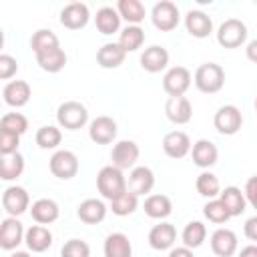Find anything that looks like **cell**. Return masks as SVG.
Segmentation results:
<instances>
[{
    "label": "cell",
    "instance_id": "1",
    "mask_svg": "<svg viewBox=\"0 0 257 257\" xmlns=\"http://www.w3.org/2000/svg\"><path fill=\"white\" fill-rule=\"evenodd\" d=\"M96 189L106 201H112L126 191V179H124L120 169L106 165L96 175Z\"/></svg>",
    "mask_w": 257,
    "mask_h": 257
},
{
    "label": "cell",
    "instance_id": "2",
    "mask_svg": "<svg viewBox=\"0 0 257 257\" xmlns=\"http://www.w3.org/2000/svg\"><path fill=\"white\" fill-rule=\"evenodd\" d=\"M195 86L205 94H215L225 84V70L217 62H205L195 70Z\"/></svg>",
    "mask_w": 257,
    "mask_h": 257
},
{
    "label": "cell",
    "instance_id": "3",
    "mask_svg": "<svg viewBox=\"0 0 257 257\" xmlns=\"http://www.w3.org/2000/svg\"><path fill=\"white\" fill-rule=\"evenodd\" d=\"M56 120H58V126L66 131H78L88 122V110L78 100H66L58 106Z\"/></svg>",
    "mask_w": 257,
    "mask_h": 257
},
{
    "label": "cell",
    "instance_id": "4",
    "mask_svg": "<svg viewBox=\"0 0 257 257\" xmlns=\"http://www.w3.org/2000/svg\"><path fill=\"white\" fill-rule=\"evenodd\" d=\"M247 40V26L239 18H227L217 28V42L223 48H239Z\"/></svg>",
    "mask_w": 257,
    "mask_h": 257
},
{
    "label": "cell",
    "instance_id": "5",
    "mask_svg": "<svg viewBox=\"0 0 257 257\" xmlns=\"http://www.w3.org/2000/svg\"><path fill=\"white\" fill-rule=\"evenodd\" d=\"M151 20L155 24V28H159L161 32H171L179 26V20H181V14H179V8L175 2L171 0H161L153 6L151 10Z\"/></svg>",
    "mask_w": 257,
    "mask_h": 257
},
{
    "label": "cell",
    "instance_id": "6",
    "mask_svg": "<svg viewBox=\"0 0 257 257\" xmlns=\"http://www.w3.org/2000/svg\"><path fill=\"white\" fill-rule=\"evenodd\" d=\"M213 124L217 128V133L231 137V135L239 133V128L243 124V114L235 104H223L217 108V112L213 116Z\"/></svg>",
    "mask_w": 257,
    "mask_h": 257
},
{
    "label": "cell",
    "instance_id": "7",
    "mask_svg": "<svg viewBox=\"0 0 257 257\" xmlns=\"http://www.w3.org/2000/svg\"><path fill=\"white\" fill-rule=\"evenodd\" d=\"M50 173L56 177V179H62V181H68L72 177H76L78 173V157L72 153V151H66V149H60L56 151L52 157H50Z\"/></svg>",
    "mask_w": 257,
    "mask_h": 257
},
{
    "label": "cell",
    "instance_id": "8",
    "mask_svg": "<svg viewBox=\"0 0 257 257\" xmlns=\"http://www.w3.org/2000/svg\"><path fill=\"white\" fill-rule=\"evenodd\" d=\"M191 70L185 66H173L163 76V88L169 96H185L191 86Z\"/></svg>",
    "mask_w": 257,
    "mask_h": 257
},
{
    "label": "cell",
    "instance_id": "9",
    "mask_svg": "<svg viewBox=\"0 0 257 257\" xmlns=\"http://www.w3.org/2000/svg\"><path fill=\"white\" fill-rule=\"evenodd\" d=\"M2 207L10 217H20L30 209V195L24 187L12 185L2 193Z\"/></svg>",
    "mask_w": 257,
    "mask_h": 257
},
{
    "label": "cell",
    "instance_id": "10",
    "mask_svg": "<svg viewBox=\"0 0 257 257\" xmlns=\"http://www.w3.org/2000/svg\"><path fill=\"white\" fill-rule=\"evenodd\" d=\"M139 155H141V151H139V145L135 141H118L112 147L110 161H112V167L126 171V169H133L137 165Z\"/></svg>",
    "mask_w": 257,
    "mask_h": 257
},
{
    "label": "cell",
    "instance_id": "11",
    "mask_svg": "<svg viewBox=\"0 0 257 257\" xmlns=\"http://www.w3.org/2000/svg\"><path fill=\"white\" fill-rule=\"evenodd\" d=\"M24 241V227L18 217H6L0 221V249L14 251Z\"/></svg>",
    "mask_w": 257,
    "mask_h": 257
},
{
    "label": "cell",
    "instance_id": "12",
    "mask_svg": "<svg viewBox=\"0 0 257 257\" xmlns=\"http://www.w3.org/2000/svg\"><path fill=\"white\" fill-rule=\"evenodd\" d=\"M90 12L88 6L82 2H70L60 10V24L68 30H80L88 24Z\"/></svg>",
    "mask_w": 257,
    "mask_h": 257
},
{
    "label": "cell",
    "instance_id": "13",
    "mask_svg": "<svg viewBox=\"0 0 257 257\" xmlns=\"http://www.w3.org/2000/svg\"><path fill=\"white\" fill-rule=\"evenodd\" d=\"M155 187V173L149 167H133L128 173V181H126V191H131L133 195L141 197V195H149Z\"/></svg>",
    "mask_w": 257,
    "mask_h": 257
},
{
    "label": "cell",
    "instance_id": "14",
    "mask_svg": "<svg viewBox=\"0 0 257 257\" xmlns=\"http://www.w3.org/2000/svg\"><path fill=\"white\" fill-rule=\"evenodd\" d=\"M88 137L96 145H110L116 139V122L110 116H96L88 124Z\"/></svg>",
    "mask_w": 257,
    "mask_h": 257
},
{
    "label": "cell",
    "instance_id": "15",
    "mask_svg": "<svg viewBox=\"0 0 257 257\" xmlns=\"http://www.w3.org/2000/svg\"><path fill=\"white\" fill-rule=\"evenodd\" d=\"M165 114L173 124H187L193 116V104L187 96H169L165 102Z\"/></svg>",
    "mask_w": 257,
    "mask_h": 257
},
{
    "label": "cell",
    "instance_id": "16",
    "mask_svg": "<svg viewBox=\"0 0 257 257\" xmlns=\"http://www.w3.org/2000/svg\"><path fill=\"white\" fill-rule=\"evenodd\" d=\"M163 151L171 159H183L191 153V139L183 131H171L163 139Z\"/></svg>",
    "mask_w": 257,
    "mask_h": 257
},
{
    "label": "cell",
    "instance_id": "17",
    "mask_svg": "<svg viewBox=\"0 0 257 257\" xmlns=\"http://www.w3.org/2000/svg\"><path fill=\"white\" fill-rule=\"evenodd\" d=\"M211 249L217 257H233L237 251V235L225 227L215 229L211 235Z\"/></svg>",
    "mask_w": 257,
    "mask_h": 257
},
{
    "label": "cell",
    "instance_id": "18",
    "mask_svg": "<svg viewBox=\"0 0 257 257\" xmlns=\"http://www.w3.org/2000/svg\"><path fill=\"white\" fill-rule=\"evenodd\" d=\"M175 241H177V229H175V225H171L167 221H161L159 225H155L149 231V245L155 251L171 249Z\"/></svg>",
    "mask_w": 257,
    "mask_h": 257
},
{
    "label": "cell",
    "instance_id": "19",
    "mask_svg": "<svg viewBox=\"0 0 257 257\" xmlns=\"http://www.w3.org/2000/svg\"><path fill=\"white\" fill-rule=\"evenodd\" d=\"M185 28L195 38H207L213 32V20L203 10H189L185 16Z\"/></svg>",
    "mask_w": 257,
    "mask_h": 257
},
{
    "label": "cell",
    "instance_id": "20",
    "mask_svg": "<svg viewBox=\"0 0 257 257\" xmlns=\"http://www.w3.org/2000/svg\"><path fill=\"white\" fill-rule=\"evenodd\" d=\"M167 64H169V52L165 46L153 44V46L145 48L141 54V66L147 72H161L167 68Z\"/></svg>",
    "mask_w": 257,
    "mask_h": 257
},
{
    "label": "cell",
    "instance_id": "21",
    "mask_svg": "<svg viewBox=\"0 0 257 257\" xmlns=\"http://www.w3.org/2000/svg\"><path fill=\"white\" fill-rule=\"evenodd\" d=\"M30 94H32V90H30V84L26 80H10L2 90L4 102L8 106H14V108H20V106L28 104Z\"/></svg>",
    "mask_w": 257,
    "mask_h": 257
},
{
    "label": "cell",
    "instance_id": "22",
    "mask_svg": "<svg viewBox=\"0 0 257 257\" xmlns=\"http://www.w3.org/2000/svg\"><path fill=\"white\" fill-rule=\"evenodd\" d=\"M191 155H193V163L201 169L213 167L219 159V151L215 143H211L209 139H199L195 145H191Z\"/></svg>",
    "mask_w": 257,
    "mask_h": 257
},
{
    "label": "cell",
    "instance_id": "23",
    "mask_svg": "<svg viewBox=\"0 0 257 257\" xmlns=\"http://www.w3.org/2000/svg\"><path fill=\"white\" fill-rule=\"evenodd\" d=\"M24 243L32 253H44L52 245V233L44 225H32L24 231Z\"/></svg>",
    "mask_w": 257,
    "mask_h": 257
},
{
    "label": "cell",
    "instance_id": "24",
    "mask_svg": "<svg viewBox=\"0 0 257 257\" xmlns=\"http://www.w3.org/2000/svg\"><path fill=\"white\" fill-rule=\"evenodd\" d=\"M106 211H108V209H106V205H104L100 199H84V201L78 205L76 215H78V219H80L82 223H86V225H96V223L104 221Z\"/></svg>",
    "mask_w": 257,
    "mask_h": 257
},
{
    "label": "cell",
    "instance_id": "25",
    "mask_svg": "<svg viewBox=\"0 0 257 257\" xmlns=\"http://www.w3.org/2000/svg\"><path fill=\"white\" fill-rule=\"evenodd\" d=\"M30 215L38 225H50L58 219L60 209H58V203L52 201V199H38V201L32 203Z\"/></svg>",
    "mask_w": 257,
    "mask_h": 257
},
{
    "label": "cell",
    "instance_id": "26",
    "mask_svg": "<svg viewBox=\"0 0 257 257\" xmlns=\"http://www.w3.org/2000/svg\"><path fill=\"white\" fill-rule=\"evenodd\" d=\"M219 201L223 203V207L227 209V213L231 217H239L245 213L247 209V201L243 197V191L239 187H225L219 193Z\"/></svg>",
    "mask_w": 257,
    "mask_h": 257
},
{
    "label": "cell",
    "instance_id": "27",
    "mask_svg": "<svg viewBox=\"0 0 257 257\" xmlns=\"http://www.w3.org/2000/svg\"><path fill=\"white\" fill-rule=\"evenodd\" d=\"M94 24H96V28H98L100 34L110 36V34L118 32V28H120V16H118L116 8H112V6H102V8L96 10Z\"/></svg>",
    "mask_w": 257,
    "mask_h": 257
},
{
    "label": "cell",
    "instance_id": "28",
    "mask_svg": "<svg viewBox=\"0 0 257 257\" xmlns=\"http://www.w3.org/2000/svg\"><path fill=\"white\" fill-rule=\"evenodd\" d=\"M36 56V62L38 66L44 70V72H60L66 64V52L60 48V46H54L50 50H44L40 54H34Z\"/></svg>",
    "mask_w": 257,
    "mask_h": 257
},
{
    "label": "cell",
    "instance_id": "29",
    "mask_svg": "<svg viewBox=\"0 0 257 257\" xmlns=\"http://www.w3.org/2000/svg\"><path fill=\"white\" fill-rule=\"evenodd\" d=\"M116 12L131 26H139L147 16V8H145V4L141 0H118Z\"/></svg>",
    "mask_w": 257,
    "mask_h": 257
},
{
    "label": "cell",
    "instance_id": "30",
    "mask_svg": "<svg viewBox=\"0 0 257 257\" xmlns=\"http://www.w3.org/2000/svg\"><path fill=\"white\" fill-rule=\"evenodd\" d=\"M124 52L116 42H106L96 52V62L100 68H118L124 62Z\"/></svg>",
    "mask_w": 257,
    "mask_h": 257
},
{
    "label": "cell",
    "instance_id": "31",
    "mask_svg": "<svg viewBox=\"0 0 257 257\" xmlns=\"http://www.w3.org/2000/svg\"><path fill=\"white\" fill-rule=\"evenodd\" d=\"M24 173V157L20 153L0 155V179L2 181H16Z\"/></svg>",
    "mask_w": 257,
    "mask_h": 257
},
{
    "label": "cell",
    "instance_id": "32",
    "mask_svg": "<svg viewBox=\"0 0 257 257\" xmlns=\"http://www.w3.org/2000/svg\"><path fill=\"white\" fill-rule=\"evenodd\" d=\"M104 257H133V245L124 233H110L104 239Z\"/></svg>",
    "mask_w": 257,
    "mask_h": 257
},
{
    "label": "cell",
    "instance_id": "33",
    "mask_svg": "<svg viewBox=\"0 0 257 257\" xmlns=\"http://www.w3.org/2000/svg\"><path fill=\"white\" fill-rule=\"evenodd\" d=\"M145 213L151 217V219H165L171 215L173 211V203L167 195H149L145 199V205H143Z\"/></svg>",
    "mask_w": 257,
    "mask_h": 257
},
{
    "label": "cell",
    "instance_id": "34",
    "mask_svg": "<svg viewBox=\"0 0 257 257\" xmlns=\"http://www.w3.org/2000/svg\"><path fill=\"white\" fill-rule=\"evenodd\" d=\"M143 42H145V30L141 28V26H126V28H122L120 30V36H118V46L122 48V52L126 54V52H135V50H139L141 46H143Z\"/></svg>",
    "mask_w": 257,
    "mask_h": 257
},
{
    "label": "cell",
    "instance_id": "35",
    "mask_svg": "<svg viewBox=\"0 0 257 257\" xmlns=\"http://www.w3.org/2000/svg\"><path fill=\"white\" fill-rule=\"evenodd\" d=\"M183 239V247L187 249H197L203 245V241L207 239V227L201 221H189L181 233Z\"/></svg>",
    "mask_w": 257,
    "mask_h": 257
},
{
    "label": "cell",
    "instance_id": "36",
    "mask_svg": "<svg viewBox=\"0 0 257 257\" xmlns=\"http://www.w3.org/2000/svg\"><path fill=\"white\" fill-rule=\"evenodd\" d=\"M195 187H197V193L201 197H205V199H217L219 193H221V183H219V179L211 171H203L197 177Z\"/></svg>",
    "mask_w": 257,
    "mask_h": 257
},
{
    "label": "cell",
    "instance_id": "37",
    "mask_svg": "<svg viewBox=\"0 0 257 257\" xmlns=\"http://www.w3.org/2000/svg\"><path fill=\"white\" fill-rule=\"evenodd\" d=\"M54 46H60V42H58V36H56L52 30H48V28L36 30V32L32 34V38H30V48H32L34 54H40V52L50 50V48H54Z\"/></svg>",
    "mask_w": 257,
    "mask_h": 257
},
{
    "label": "cell",
    "instance_id": "38",
    "mask_svg": "<svg viewBox=\"0 0 257 257\" xmlns=\"http://www.w3.org/2000/svg\"><path fill=\"white\" fill-rule=\"evenodd\" d=\"M139 207V197L133 195L131 191H124L122 195H118L116 199L110 201V211L118 217H126V215H133Z\"/></svg>",
    "mask_w": 257,
    "mask_h": 257
},
{
    "label": "cell",
    "instance_id": "39",
    "mask_svg": "<svg viewBox=\"0 0 257 257\" xmlns=\"http://www.w3.org/2000/svg\"><path fill=\"white\" fill-rule=\"evenodd\" d=\"M62 141V133L54 124H44L36 131V145L40 149H56Z\"/></svg>",
    "mask_w": 257,
    "mask_h": 257
},
{
    "label": "cell",
    "instance_id": "40",
    "mask_svg": "<svg viewBox=\"0 0 257 257\" xmlns=\"http://www.w3.org/2000/svg\"><path fill=\"white\" fill-rule=\"evenodd\" d=\"M0 128L22 137V135L28 131V118H26L22 112H6V114L0 118Z\"/></svg>",
    "mask_w": 257,
    "mask_h": 257
},
{
    "label": "cell",
    "instance_id": "41",
    "mask_svg": "<svg viewBox=\"0 0 257 257\" xmlns=\"http://www.w3.org/2000/svg\"><path fill=\"white\" fill-rule=\"evenodd\" d=\"M203 215H205L211 223H217V225L227 223V221L231 219V215L227 213V209L223 207V203H221L219 199H209V203L203 207Z\"/></svg>",
    "mask_w": 257,
    "mask_h": 257
},
{
    "label": "cell",
    "instance_id": "42",
    "mask_svg": "<svg viewBox=\"0 0 257 257\" xmlns=\"http://www.w3.org/2000/svg\"><path fill=\"white\" fill-rule=\"evenodd\" d=\"M60 257H90V247L82 239H68L60 249Z\"/></svg>",
    "mask_w": 257,
    "mask_h": 257
},
{
    "label": "cell",
    "instance_id": "43",
    "mask_svg": "<svg viewBox=\"0 0 257 257\" xmlns=\"http://www.w3.org/2000/svg\"><path fill=\"white\" fill-rule=\"evenodd\" d=\"M18 145H20V137L18 135L0 128V155L18 153Z\"/></svg>",
    "mask_w": 257,
    "mask_h": 257
},
{
    "label": "cell",
    "instance_id": "44",
    "mask_svg": "<svg viewBox=\"0 0 257 257\" xmlns=\"http://www.w3.org/2000/svg\"><path fill=\"white\" fill-rule=\"evenodd\" d=\"M18 72V62L12 54L0 52V80H8Z\"/></svg>",
    "mask_w": 257,
    "mask_h": 257
},
{
    "label": "cell",
    "instance_id": "45",
    "mask_svg": "<svg viewBox=\"0 0 257 257\" xmlns=\"http://www.w3.org/2000/svg\"><path fill=\"white\" fill-rule=\"evenodd\" d=\"M247 205L257 207V177H249L247 185H245V193H243Z\"/></svg>",
    "mask_w": 257,
    "mask_h": 257
},
{
    "label": "cell",
    "instance_id": "46",
    "mask_svg": "<svg viewBox=\"0 0 257 257\" xmlns=\"http://www.w3.org/2000/svg\"><path fill=\"white\" fill-rule=\"evenodd\" d=\"M245 237L249 241H257V217L247 219V223H245Z\"/></svg>",
    "mask_w": 257,
    "mask_h": 257
},
{
    "label": "cell",
    "instance_id": "47",
    "mask_svg": "<svg viewBox=\"0 0 257 257\" xmlns=\"http://www.w3.org/2000/svg\"><path fill=\"white\" fill-rule=\"evenodd\" d=\"M169 257H193V249H187V247H175V249H171Z\"/></svg>",
    "mask_w": 257,
    "mask_h": 257
},
{
    "label": "cell",
    "instance_id": "48",
    "mask_svg": "<svg viewBox=\"0 0 257 257\" xmlns=\"http://www.w3.org/2000/svg\"><path fill=\"white\" fill-rule=\"evenodd\" d=\"M239 257H257V247H255V245H247V247H243L241 253H239Z\"/></svg>",
    "mask_w": 257,
    "mask_h": 257
},
{
    "label": "cell",
    "instance_id": "49",
    "mask_svg": "<svg viewBox=\"0 0 257 257\" xmlns=\"http://www.w3.org/2000/svg\"><path fill=\"white\" fill-rule=\"evenodd\" d=\"M255 50H257V40H251L249 44H247V56H249V60H257V54H255Z\"/></svg>",
    "mask_w": 257,
    "mask_h": 257
},
{
    "label": "cell",
    "instance_id": "50",
    "mask_svg": "<svg viewBox=\"0 0 257 257\" xmlns=\"http://www.w3.org/2000/svg\"><path fill=\"white\" fill-rule=\"evenodd\" d=\"M10 257H32V255H30L28 251H14Z\"/></svg>",
    "mask_w": 257,
    "mask_h": 257
},
{
    "label": "cell",
    "instance_id": "51",
    "mask_svg": "<svg viewBox=\"0 0 257 257\" xmlns=\"http://www.w3.org/2000/svg\"><path fill=\"white\" fill-rule=\"evenodd\" d=\"M4 48V30L0 28V50Z\"/></svg>",
    "mask_w": 257,
    "mask_h": 257
},
{
    "label": "cell",
    "instance_id": "52",
    "mask_svg": "<svg viewBox=\"0 0 257 257\" xmlns=\"http://www.w3.org/2000/svg\"><path fill=\"white\" fill-rule=\"evenodd\" d=\"M0 211H2V209H0Z\"/></svg>",
    "mask_w": 257,
    "mask_h": 257
}]
</instances>
